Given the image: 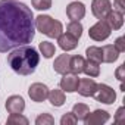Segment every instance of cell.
Returning a JSON list of instances; mask_svg holds the SVG:
<instances>
[{
  "label": "cell",
  "mask_w": 125,
  "mask_h": 125,
  "mask_svg": "<svg viewBox=\"0 0 125 125\" xmlns=\"http://www.w3.org/2000/svg\"><path fill=\"white\" fill-rule=\"evenodd\" d=\"M72 113L75 115V118H77L78 121H84V119L88 116L90 109H88V106L84 104V103H75L74 107H72Z\"/></svg>",
  "instance_id": "d6986e66"
},
{
  "label": "cell",
  "mask_w": 125,
  "mask_h": 125,
  "mask_svg": "<svg viewBox=\"0 0 125 125\" xmlns=\"http://www.w3.org/2000/svg\"><path fill=\"white\" fill-rule=\"evenodd\" d=\"M69 59L71 56L69 54H60L54 59V63H53V69L54 72L63 75V74H68L69 72Z\"/></svg>",
  "instance_id": "5bb4252c"
},
{
  "label": "cell",
  "mask_w": 125,
  "mask_h": 125,
  "mask_svg": "<svg viewBox=\"0 0 125 125\" xmlns=\"http://www.w3.org/2000/svg\"><path fill=\"white\" fill-rule=\"evenodd\" d=\"M84 66H85V59L83 56H71V59H69V72H72L75 75H80L84 71Z\"/></svg>",
  "instance_id": "ac0fdd59"
},
{
  "label": "cell",
  "mask_w": 125,
  "mask_h": 125,
  "mask_svg": "<svg viewBox=\"0 0 125 125\" xmlns=\"http://www.w3.org/2000/svg\"><path fill=\"white\" fill-rule=\"evenodd\" d=\"M47 99H49L50 104L54 106V107L63 106V104H65V100H66V97H65V91H63V90H52V91H49Z\"/></svg>",
  "instance_id": "e0dca14e"
},
{
  "label": "cell",
  "mask_w": 125,
  "mask_h": 125,
  "mask_svg": "<svg viewBox=\"0 0 125 125\" xmlns=\"http://www.w3.org/2000/svg\"><path fill=\"white\" fill-rule=\"evenodd\" d=\"M49 91H50V90H49V87H47L46 84L34 83V84L30 87V90H28V96L31 97V100H32V102L40 103V102H44V100L47 99Z\"/></svg>",
  "instance_id": "8992f818"
},
{
  "label": "cell",
  "mask_w": 125,
  "mask_h": 125,
  "mask_svg": "<svg viewBox=\"0 0 125 125\" xmlns=\"http://www.w3.org/2000/svg\"><path fill=\"white\" fill-rule=\"evenodd\" d=\"M77 122H78V119L75 118V115L72 112H69V113H66V115H63L60 118V124L62 125H74Z\"/></svg>",
  "instance_id": "4316f807"
},
{
  "label": "cell",
  "mask_w": 125,
  "mask_h": 125,
  "mask_svg": "<svg viewBox=\"0 0 125 125\" xmlns=\"http://www.w3.org/2000/svg\"><path fill=\"white\" fill-rule=\"evenodd\" d=\"M8 124L9 125H28V119L22 116L21 113H10V116L8 118Z\"/></svg>",
  "instance_id": "cb8c5ba5"
},
{
  "label": "cell",
  "mask_w": 125,
  "mask_h": 125,
  "mask_svg": "<svg viewBox=\"0 0 125 125\" xmlns=\"http://www.w3.org/2000/svg\"><path fill=\"white\" fill-rule=\"evenodd\" d=\"M40 52H41V54H43L46 59H50V57L54 56L56 47H54V44L50 43V41H41V43H40Z\"/></svg>",
  "instance_id": "7402d4cb"
},
{
  "label": "cell",
  "mask_w": 125,
  "mask_h": 125,
  "mask_svg": "<svg viewBox=\"0 0 125 125\" xmlns=\"http://www.w3.org/2000/svg\"><path fill=\"white\" fill-rule=\"evenodd\" d=\"M6 109L9 113H22L25 109V102L21 96H10L6 100Z\"/></svg>",
  "instance_id": "4fadbf2b"
},
{
  "label": "cell",
  "mask_w": 125,
  "mask_h": 125,
  "mask_svg": "<svg viewBox=\"0 0 125 125\" xmlns=\"http://www.w3.org/2000/svg\"><path fill=\"white\" fill-rule=\"evenodd\" d=\"M110 32H112V28L109 27V24L106 22V19H99V22L94 24L90 28L88 35L94 41H104L110 35Z\"/></svg>",
  "instance_id": "277c9868"
},
{
  "label": "cell",
  "mask_w": 125,
  "mask_h": 125,
  "mask_svg": "<svg viewBox=\"0 0 125 125\" xmlns=\"http://www.w3.org/2000/svg\"><path fill=\"white\" fill-rule=\"evenodd\" d=\"M93 97L100 102V103H104V104H112L115 103L116 100V93L112 87L106 85V84H97V88L93 94Z\"/></svg>",
  "instance_id": "5b68a950"
},
{
  "label": "cell",
  "mask_w": 125,
  "mask_h": 125,
  "mask_svg": "<svg viewBox=\"0 0 125 125\" xmlns=\"http://www.w3.org/2000/svg\"><path fill=\"white\" fill-rule=\"evenodd\" d=\"M115 75H116V78L122 83L124 80H125V65H121L118 69H116V72H115Z\"/></svg>",
  "instance_id": "f546056e"
},
{
  "label": "cell",
  "mask_w": 125,
  "mask_h": 125,
  "mask_svg": "<svg viewBox=\"0 0 125 125\" xmlns=\"http://www.w3.org/2000/svg\"><path fill=\"white\" fill-rule=\"evenodd\" d=\"M78 83H80L78 75H75L72 72H68V74H63V77L60 80V88L66 93H74L78 88Z\"/></svg>",
  "instance_id": "ba28073f"
},
{
  "label": "cell",
  "mask_w": 125,
  "mask_h": 125,
  "mask_svg": "<svg viewBox=\"0 0 125 125\" xmlns=\"http://www.w3.org/2000/svg\"><path fill=\"white\" fill-rule=\"evenodd\" d=\"M32 10L16 0H0V52L6 53L32 41Z\"/></svg>",
  "instance_id": "6da1fadb"
},
{
  "label": "cell",
  "mask_w": 125,
  "mask_h": 125,
  "mask_svg": "<svg viewBox=\"0 0 125 125\" xmlns=\"http://www.w3.org/2000/svg\"><path fill=\"white\" fill-rule=\"evenodd\" d=\"M119 57V52L115 49V46L112 44H106L102 47V62H106V63H112Z\"/></svg>",
  "instance_id": "2e32d148"
},
{
  "label": "cell",
  "mask_w": 125,
  "mask_h": 125,
  "mask_svg": "<svg viewBox=\"0 0 125 125\" xmlns=\"http://www.w3.org/2000/svg\"><path fill=\"white\" fill-rule=\"evenodd\" d=\"M66 15L71 21H80L85 16V6L81 2H72L66 6Z\"/></svg>",
  "instance_id": "9c48e42d"
},
{
  "label": "cell",
  "mask_w": 125,
  "mask_h": 125,
  "mask_svg": "<svg viewBox=\"0 0 125 125\" xmlns=\"http://www.w3.org/2000/svg\"><path fill=\"white\" fill-rule=\"evenodd\" d=\"M112 10L110 0H93L91 3V12L97 19H104L107 13Z\"/></svg>",
  "instance_id": "52a82bcc"
},
{
  "label": "cell",
  "mask_w": 125,
  "mask_h": 125,
  "mask_svg": "<svg viewBox=\"0 0 125 125\" xmlns=\"http://www.w3.org/2000/svg\"><path fill=\"white\" fill-rule=\"evenodd\" d=\"M113 5H115V8H116L118 12H121V13L125 12V2H124V0H115Z\"/></svg>",
  "instance_id": "4dcf8cb0"
},
{
  "label": "cell",
  "mask_w": 125,
  "mask_h": 125,
  "mask_svg": "<svg viewBox=\"0 0 125 125\" xmlns=\"http://www.w3.org/2000/svg\"><path fill=\"white\" fill-rule=\"evenodd\" d=\"M96 88H97V83L90 77V78H81V80H80L77 91H78L81 96H84V97H90V96L94 94Z\"/></svg>",
  "instance_id": "30bf717a"
},
{
  "label": "cell",
  "mask_w": 125,
  "mask_h": 125,
  "mask_svg": "<svg viewBox=\"0 0 125 125\" xmlns=\"http://www.w3.org/2000/svg\"><path fill=\"white\" fill-rule=\"evenodd\" d=\"M100 63H97V62H93V60H88L85 62V66H84V74H87L88 77L94 78V77H99L100 75Z\"/></svg>",
  "instance_id": "ffe728a7"
},
{
  "label": "cell",
  "mask_w": 125,
  "mask_h": 125,
  "mask_svg": "<svg viewBox=\"0 0 125 125\" xmlns=\"http://www.w3.org/2000/svg\"><path fill=\"white\" fill-rule=\"evenodd\" d=\"M107 121H109V113L102 109H97L93 113H88V116L84 119V122L87 125H102Z\"/></svg>",
  "instance_id": "7c38bea8"
},
{
  "label": "cell",
  "mask_w": 125,
  "mask_h": 125,
  "mask_svg": "<svg viewBox=\"0 0 125 125\" xmlns=\"http://www.w3.org/2000/svg\"><path fill=\"white\" fill-rule=\"evenodd\" d=\"M85 54H87V59L88 60H93V62H97V63H102V47H96V46H91L85 50Z\"/></svg>",
  "instance_id": "44dd1931"
},
{
  "label": "cell",
  "mask_w": 125,
  "mask_h": 125,
  "mask_svg": "<svg viewBox=\"0 0 125 125\" xmlns=\"http://www.w3.org/2000/svg\"><path fill=\"white\" fill-rule=\"evenodd\" d=\"M34 25L41 34H44L50 38H57L63 32V25H62V22L53 19L49 15H38L34 19Z\"/></svg>",
  "instance_id": "3957f363"
},
{
  "label": "cell",
  "mask_w": 125,
  "mask_h": 125,
  "mask_svg": "<svg viewBox=\"0 0 125 125\" xmlns=\"http://www.w3.org/2000/svg\"><path fill=\"white\" fill-rule=\"evenodd\" d=\"M35 124L37 125H53L54 124V118L50 113H41L40 116H37Z\"/></svg>",
  "instance_id": "d4e9b609"
},
{
  "label": "cell",
  "mask_w": 125,
  "mask_h": 125,
  "mask_svg": "<svg viewBox=\"0 0 125 125\" xmlns=\"http://www.w3.org/2000/svg\"><path fill=\"white\" fill-rule=\"evenodd\" d=\"M40 62L38 52L31 46H19L13 49L8 56V63L19 75H31Z\"/></svg>",
  "instance_id": "7a4b0ae2"
},
{
  "label": "cell",
  "mask_w": 125,
  "mask_h": 125,
  "mask_svg": "<svg viewBox=\"0 0 125 125\" xmlns=\"http://www.w3.org/2000/svg\"><path fill=\"white\" fill-rule=\"evenodd\" d=\"M37 10H47L52 8V0H31Z\"/></svg>",
  "instance_id": "484cf974"
},
{
  "label": "cell",
  "mask_w": 125,
  "mask_h": 125,
  "mask_svg": "<svg viewBox=\"0 0 125 125\" xmlns=\"http://www.w3.org/2000/svg\"><path fill=\"white\" fill-rule=\"evenodd\" d=\"M66 31H68L71 35H74L75 38L80 40V37L83 35V25H81L80 21H71V22L68 24V27H66Z\"/></svg>",
  "instance_id": "603a6c76"
},
{
  "label": "cell",
  "mask_w": 125,
  "mask_h": 125,
  "mask_svg": "<svg viewBox=\"0 0 125 125\" xmlns=\"http://www.w3.org/2000/svg\"><path fill=\"white\" fill-rule=\"evenodd\" d=\"M57 43H59V47L65 52H69V50H74L77 49L78 46V38H75L74 35H71L69 32H62L59 37H57Z\"/></svg>",
  "instance_id": "8fae6325"
},
{
  "label": "cell",
  "mask_w": 125,
  "mask_h": 125,
  "mask_svg": "<svg viewBox=\"0 0 125 125\" xmlns=\"http://www.w3.org/2000/svg\"><path fill=\"white\" fill-rule=\"evenodd\" d=\"M104 19L112 30H119L124 25V13H121L118 10H110Z\"/></svg>",
  "instance_id": "9a60e30c"
},
{
  "label": "cell",
  "mask_w": 125,
  "mask_h": 125,
  "mask_svg": "<svg viewBox=\"0 0 125 125\" xmlns=\"http://www.w3.org/2000/svg\"><path fill=\"white\" fill-rule=\"evenodd\" d=\"M115 122H116L118 125L125 124V107H119V109H118V112H116V115H115Z\"/></svg>",
  "instance_id": "83f0119b"
},
{
  "label": "cell",
  "mask_w": 125,
  "mask_h": 125,
  "mask_svg": "<svg viewBox=\"0 0 125 125\" xmlns=\"http://www.w3.org/2000/svg\"><path fill=\"white\" fill-rule=\"evenodd\" d=\"M113 46H115V49H116L119 53L125 52V38H124V37H118Z\"/></svg>",
  "instance_id": "f1b7e54d"
}]
</instances>
